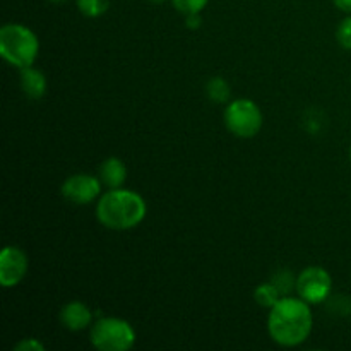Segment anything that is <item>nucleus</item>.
Masks as SVG:
<instances>
[{"mask_svg": "<svg viewBox=\"0 0 351 351\" xmlns=\"http://www.w3.org/2000/svg\"><path fill=\"white\" fill-rule=\"evenodd\" d=\"M60 322L65 329L69 331H82V329L89 328L93 324V312L82 302L74 300L69 302L62 307L60 311Z\"/></svg>", "mask_w": 351, "mask_h": 351, "instance_id": "9", "label": "nucleus"}, {"mask_svg": "<svg viewBox=\"0 0 351 351\" xmlns=\"http://www.w3.org/2000/svg\"><path fill=\"white\" fill-rule=\"evenodd\" d=\"M14 350L16 351H43L45 345L41 341H38L36 338H27V339H23V341L17 343V345L14 346Z\"/></svg>", "mask_w": 351, "mask_h": 351, "instance_id": "17", "label": "nucleus"}, {"mask_svg": "<svg viewBox=\"0 0 351 351\" xmlns=\"http://www.w3.org/2000/svg\"><path fill=\"white\" fill-rule=\"evenodd\" d=\"M136 331L120 317H101L91 326L89 341L99 351H127L136 345Z\"/></svg>", "mask_w": 351, "mask_h": 351, "instance_id": "4", "label": "nucleus"}, {"mask_svg": "<svg viewBox=\"0 0 351 351\" xmlns=\"http://www.w3.org/2000/svg\"><path fill=\"white\" fill-rule=\"evenodd\" d=\"M40 53V40L24 24L10 23L0 27V55L17 69L29 67Z\"/></svg>", "mask_w": 351, "mask_h": 351, "instance_id": "3", "label": "nucleus"}, {"mask_svg": "<svg viewBox=\"0 0 351 351\" xmlns=\"http://www.w3.org/2000/svg\"><path fill=\"white\" fill-rule=\"evenodd\" d=\"M185 21H187V27L195 29V27L201 26V14H187Z\"/></svg>", "mask_w": 351, "mask_h": 351, "instance_id": "18", "label": "nucleus"}, {"mask_svg": "<svg viewBox=\"0 0 351 351\" xmlns=\"http://www.w3.org/2000/svg\"><path fill=\"white\" fill-rule=\"evenodd\" d=\"M147 206L143 195L129 189H108L96 202V218L105 228L127 232L146 218Z\"/></svg>", "mask_w": 351, "mask_h": 351, "instance_id": "2", "label": "nucleus"}, {"mask_svg": "<svg viewBox=\"0 0 351 351\" xmlns=\"http://www.w3.org/2000/svg\"><path fill=\"white\" fill-rule=\"evenodd\" d=\"M27 256L19 247H5L0 254V285L3 288H14L26 278Z\"/></svg>", "mask_w": 351, "mask_h": 351, "instance_id": "8", "label": "nucleus"}, {"mask_svg": "<svg viewBox=\"0 0 351 351\" xmlns=\"http://www.w3.org/2000/svg\"><path fill=\"white\" fill-rule=\"evenodd\" d=\"M175 9L182 14H201L209 3V0H171Z\"/></svg>", "mask_w": 351, "mask_h": 351, "instance_id": "15", "label": "nucleus"}, {"mask_svg": "<svg viewBox=\"0 0 351 351\" xmlns=\"http://www.w3.org/2000/svg\"><path fill=\"white\" fill-rule=\"evenodd\" d=\"M336 40L345 50H351V14L339 23L336 29Z\"/></svg>", "mask_w": 351, "mask_h": 351, "instance_id": "16", "label": "nucleus"}, {"mask_svg": "<svg viewBox=\"0 0 351 351\" xmlns=\"http://www.w3.org/2000/svg\"><path fill=\"white\" fill-rule=\"evenodd\" d=\"M50 2H53V3H64V2H67V0H50Z\"/></svg>", "mask_w": 351, "mask_h": 351, "instance_id": "20", "label": "nucleus"}, {"mask_svg": "<svg viewBox=\"0 0 351 351\" xmlns=\"http://www.w3.org/2000/svg\"><path fill=\"white\" fill-rule=\"evenodd\" d=\"M281 297H283V295L280 293V290H278V287L274 283L259 285V287L256 288V291H254V300L264 308L274 307Z\"/></svg>", "mask_w": 351, "mask_h": 351, "instance_id": "12", "label": "nucleus"}, {"mask_svg": "<svg viewBox=\"0 0 351 351\" xmlns=\"http://www.w3.org/2000/svg\"><path fill=\"white\" fill-rule=\"evenodd\" d=\"M298 297L307 304H322L328 300L332 290L331 274L321 266H308L298 274L295 283Z\"/></svg>", "mask_w": 351, "mask_h": 351, "instance_id": "6", "label": "nucleus"}, {"mask_svg": "<svg viewBox=\"0 0 351 351\" xmlns=\"http://www.w3.org/2000/svg\"><path fill=\"white\" fill-rule=\"evenodd\" d=\"M225 125L228 132L240 139H250L263 129V112L259 106L247 98L233 99L225 108Z\"/></svg>", "mask_w": 351, "mask_h": 351, "instance_id": "5", "label": "nucleus"}, {"mask_svg": "<svg viewBox=\"0 0 351 351\" xmlns=\"http://www.w3.org/2000/svg\"><path fill=\"white\" fill-rule=\"evenodd\" d=\"M206 95L209 96L211 101L226 103L230 99V95H232V89H230V84L223 77H213L206 84Z\"/></svg>", "mask_w": 351, "mask_h": 351, "instance_id": "13", "label": "nucleus"}, {"mask_svg": "<svg viewBox=\"0 0 351 351\" xmlns=\"http://www.w3.org/2000/svg\"><path fill=\"white\" fill-rule=\"evenodd\" d=\"M151 2H154V3H161V2H165V0H151Z\"/></svg>", "mask_w": 351, "mask_h": 351, "instance_id": "21", "label": "nucleus"}, {"mask_svg": "<svg viewBox=\"0 0 351 351\" xmlns=\"http://www.w3.org/2000/svg\"><path fill=\"white\" fill-rule=\"evenodd\" d=\"M314 328L311 304L300 297H281L267 315V332L280 346L293 348L307 341Z\"/></svg>", "mask_w": 351, "mask_h": 351, "instance_id": "1", "label": "nucleus"}, {"mask_svg": "<svg viewBox=\"0 0 351 351\" xmlns=\"http://www.w3.org/2000/svg\"><path fill=\"white\" fill-rule=\"evenodd\" d=\"M99 180L105 187L108 189H119L125 184L127 180V167L120 158L110 156L99 167L98 173Z\"/></svg>", "mask_w": 351, "mask_h": 351, "instance_id": "10", "label": "nucleus"}, {"mask_svg": "<svg viewBox=\"0 0 351 351\" xmlns=\"http://www.w3.org/2000/svg\"><path fill=\"white\" fill-rule=\"evenodd\" d=\"M332 2H335V5L338 7L339 10L351 14V0H332Z\"/></svg>", "mask_w": 351, "mask_h": 351, "instance_id": "19", "label": "nucleus"}, {"mask_svg": "<svg viewBox=\"0 0 351 351\" xmlns=\"http://www.w3.org/2000/svg\"><path fill=\"white\" fill-rule=\"evenodd\" d=\"M75 5L86 17H99L110 9V0H75Z\"/></svg>", "mask_w": 351, "mask_h": 351, "instance_id": "14", "label": "nucleus"}, {"mask_svg": "<svg viewBox=\"0 0 351 351\" xmlns=\"http://www.w3.org/2000/svg\"><path fill=\"white\" fill-rule=\"evenodd\" d=\"M101 180L99 177L89 173H75L62 184V195L72 204H91L101 194Z\"/></svg>", "mask_w": 351, "mask_h": 351, "instance_id": "7", "label": "nucleus"}, {"mask_svg": "<svg viewBox=\"0 0 351 351\" xmlns=\"http://www.w3.org/2000/svg\"><path fill=\"white\" fill-rule=\"evenodd\" d=\"M350 161H351V147H350Z\"/></svg>", "mask_w": 351, "mask_h": 351, "instance_id": "22", "label": "nucleus"}, {"mask_svg": "<svg viewBox=\"0 0 351 351\" xmlns=\"http://www.w3.org/2000/svg\"><path fill=\"white\" fill-rule=\"evenodd\" d=\"M21 74V89L24 95L31 99H40L43 98L47 93V79H45L43 72L34 69L33 65L29 67L19 69Z\"/></svg>", "mask_w": 351, "mask_h": 351, "instance_id": "11", "label": "nucleus"}]
</instances>
